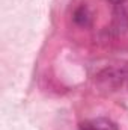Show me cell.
<instances>
[{"label":"cell","instance_id":"6da1fadb","mask_svg":"<svg viewBox=\"0 0 128 130\" xmlns=\"http://www.w3.org/2000/svg\"><path fill=\"white\" fill-rule=\"evenodd\" d=\"M127 76H128L127 70L112 67V68L102 70V71L96 76V80H98V83H99L102 88H105V89H107V88H118L119 85H122V82L125 80Z\"/></svg>","mask_w":128,"mask_h":130},{"label":"cell","instance_id":"7a4b0ae2","mask_svg":"<svg viewBox=\"0 0 128 130\" xmlns=\"http://www.w3.org/2000/svg\"><path fill=\"white\" fill-rule=\"evenodd\" d=\"M72 20H74V23H75L78 27L86 29V27H91V26H92L94 17H92V12L89 11V8L84 6V5H81V6H78V8L74 11Z\"/></svg>","mask_w":128,"mask_h":130},{"label":"cell","instance_id":"3957f363","mask_svg":"<svg viewBox=\"0 0 128 130\" xmlns=\"http://www.w3.org/2000/svg\"><path fill=\"white\" fill-rule=\"evenodd\" d=\"M94 130H119L118 126L112 121V120H107V118H96L91 121Z\"/></svg>","mask_w":128,"mask_h":130},{"label":"cell","instance_id":"277c9868","mask_svg":"<svg viewBox=\"0 0 128 130\" xmlns=\"http://www.w3.org/2000/svg\"><path fill=\"white\" fill-rule=\"evenodd\" d=\"M78 130H94V127H92L91 121H86V123L80 124V129H78Z\"/></svg>","mask_w":128,"mask_h":130},{"label":"cell","instance_id":"5b68a950","mask_svg":"<svg viewBox=\"0 0 128 130\" xmlns=\"http://www.w3.org/2000/svg\"><path fill=\"white\" fill-rule=\"evenodd\" d=\"M110 3H113V5H121V3H124L125 0H109Z\"/></svg>","mask_w":128,"mask_h":130}]
</instances>
